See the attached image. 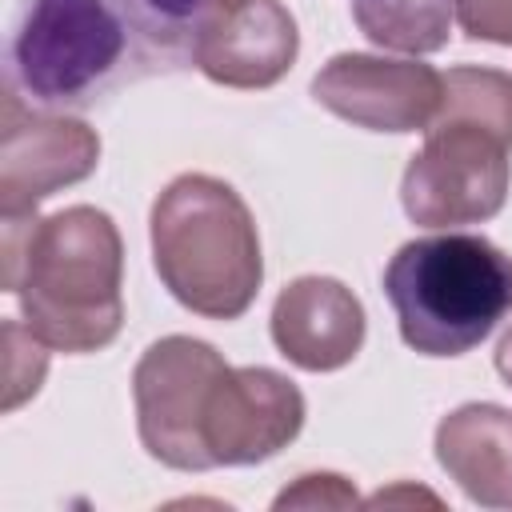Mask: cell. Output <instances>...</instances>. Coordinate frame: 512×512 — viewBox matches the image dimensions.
I'll return each instance as SVG.
<instances>
[{"mask_svg": "<svg viewBox=\"0 0 512 512\" xmlns=\"http://www.w3.org/2000/svg\"><path fill=\"white\" fill-rule=\"evenodd\" d=\"M132 400L140 444L176 472L260 464L304 428V396L288 376L232 368L192 336L148 344L132 372Z\"/></svg>", "mask_w": 512, "mask_h": 512, "instance_id": "cell-1", "label": "cell"}, {"mask_svg": "<svg viewBox=\"0 0 512 512\" xmlns=\"http://www.w3.org/2000/svg\"><path fill=\"white\" fill-rule=\"evenodd\" d=\"M236 4L244 0H28L12 80L44 112L88 108L196 64L204 28Z\"/></svg>", "mask_w": 512, "mask_h": 512, "instance_id": "cell-2", "label": "cell"}, {"mask_svg": "<svg viewBox=\"0 0 512 512\" xmlns=\"http://www.w3.org/2000/svg\"><path fill=\"white\" fill-rule=\"evenodd\" d=\"M124 244L108 212L60 208L4 216V288L24 324L56 352H100L124 324Z\"/></svg>", "mask_w": 512, "mask_h": 512, "instance_id": "cell-3", "label": "cell"}, {"mask_svg": "<svg viewBox=\"0 0 512 512\" xmlns=\"http://www.w3.org/2000/svg\"><path fill=\"white\" fill-rule=\"evenodd\" d=\"M152 264L164 288L196 316L236 320L252 308L264 256L240 192L216 176H176L152 204Z\"/></svg>", "mask_w": 512, "mask_h": 512, "instance_id": "cell-4", "label": "cell"}, {"mask_svg": "<svg viewBox=\"0 0 512 512\" xmlns=\"http://www.w3.org/2000/svg\"><path fill=\"white\" fill-rule=\"evenodd\" d=\"M400 336L420 356H464L512 312V256L472 232L408 240L384 268Z\"/></svg>", "mask_w": 512, "mask_h": 512, "instance_id": "cell-5", "label": "cell"}, {"mask_svg": "<svg viewBox=\"0 0 512 512\" xmlns=\"http://www.w3.org/2000/svg\"><path fill=\"white\" fill-rule=\"evenodd\" d=\"M512 144L460 116H432L424 128V148L408 160L400 180V204L412 224L452 228L480 224L504 208L512 164Z\"/></svg>", "mask_w": 512, "mask_h": 512, "instance_id": "cell-6", "label": "cell"}, {"mask_svg": "<svg viewBox=\"0 0 512 512\" xmlns=\"http://www.w3.org/2000/svg\"><path fill=\"white\" fill-rule=\"evenodd\" d=\"M100 136L72 116L32 112L20 96L4 92L0 120V208L4 216H32L52 192L92 176Z\"/></svg>", "mask_w": 512, "mask_h": 512, "instance_id": "cell-7", "label": "cell"}, {"mask_svg": "<svg viewBox=\"0 0 512 512\" xmlns=\"http://www.w3.org/2000/svg\"><path fill=\"white\" fill-rule=\"evenodd\" d=\"M312 96L332 116L368 132H416L440 108L444 72L420 60L340 52L312 76Z\"/></svg>", "mask_w": 512, "mask_h": 512, "instance_id": "cell-8", "label": "cell"}, {"mask_svg": "<svg viewBox=\"0 0 512 512\" xmlns=\"http://www.w3.org/2000/svg\"><path fill=\"white\" fill-rule=\"evenodd\" d=\"M300 52V32L280 0H244L216 16L200 44L196 68L224 88H272Z\"/></svg>", "mask_w": 512, "mask_h": 512, "instance_id": "cell-9", "label": "cell"}, {"mask_svg": "<svg viewBox=\"0 0 512 512\" xmlns=\"http://www.w3.org/2000/svg\"><path fill=\"white\" fill-rule=\"evenodd\" d=\"M272 340L304 372H332L364 344V308L332 276H300L272 304Z\"/></svg>", "mask_w": 512, "mask_h": 512, "instance_id": "cell-10", "label": "cell"}, {"mask_svg": "<svg viewBox=\"0 0 512 512\" xmlns=\"http://www.w3.org/2000/svg\"><path fill=\"white\" fill-rule=\"evenodd\" d=\"M436 460L484 508H512V412L464 404L436 428Z\"/></svg>", "mask_w": 512, "mask_h": 512, "instance_id": "cell-11", "label": "cell"}, {"mask_svg": "<svg viewBox=\"0 0 512 512\" xmlns=\"http://www.w3.org/2000/svg\"><path fill=\"white\" fill-rule=\"evenodd\" d=\"M352 16L372 44L424 56L448 44L456 0H368L352 4Z\"/></svg>", "mask_w": 512, "mask_h": 512, "instance_id": "cell-12", "label": "cell"}, {"mask_svg": "<svg viewBox=\"0 0 512 512\" xmlns=\"http://www.w3.org/2000/svg\"><path fill=\"white\" fill-rule=\"evenodd\" d=\"M436 116L476 120L512 144V76L496 68H480V64L448 68Z\"/></svg>", "mask_w": 512, "mask_h": 512, "instance_id": "cell-13", "label": "cell"}, {"mask_svg": "<svg viewBox=\"0 0 512 512\" xmlns=\"http://www.w3.org/2000/svg\"><path fill=\"white\" fill-rule=\"evenodd\" d=\"M48 344L28 328L8 320L4 324V412L20 408L28 396H36L44 368H48Z\"/></svg>", "mask_w": 512, "mask_h": 512, "instance_id": "cell-14", "label": "cell"}, {"mask_svg": "<svg viewBox=\"0 0 512 512\" xmlns=\"http://www.w3.org/2000/svg\"><path fill=\"white\" fill-rule=\"evenodd\" d=\"M464 36L488 44H512V0H456Z\"/></svg>", "mask_w": 512, "mask_h": 512, "instance_id": "cell-15", "label": "cell"}, {"mask_svg": "<svg viewBox=\"0 0 512 512\" xmlns=\"http://www.w3.org/2000/svg\"><path fill=\"white\" fill-rule=\"evenodd\" d=\"M356 504V492L344 488L340 476H300V484L292 492H280L276 496V508H288V504Z\"/></svg>", "mask_w": 512, "mask_h": 512, "instance_id": "cell-16", "label": "cell"}, {"mask_svg": "<svg viewBox=\"0 0 512 512\" xmlns=\"http://www.w3.org/2000/svg\"><path fill=\"white\" fill-rule=\"evenodd\" d=\"M496 368H500L504 384L512 388V320H508V332H504L500 344H496Z\"/></svg>", "mask_w": 512, "mask_h": 512, "instance_id": "cell-17", "label": "cell"}, {"mask_svg": "<svg viewBox=\"0 0 512 512\" xmlns=\"http://www.w3.org/2000/svg\"><path fill=\"white\" fill-rule=\"evenodd\" d=\"M352 4H368V0H352Z\"/></svg>", "mask_w": 512, "mask_h": 512, "instance_id": "cell-18", "label": "cell"}]
</instances>
